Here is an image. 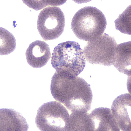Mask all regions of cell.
Segmentation results:
<instances>
[{
    "instance_id": "obj_15",
    "label": "cell",
    "mask_w": 131,
    "mask_h": 131,
    "mask_svg": "<svg viewBox=\"0 0 131 131\" xmlns=\"http://www.w3.org/2000/svg\"><path fill=\"white\" fill-rule=\"evenodd\" d=\"M23 1L27 6L36 10H41L47 6H59L63 4L66 1Z\"/></svg>"
},
{
    "instance_id": "obj_8",
    "label": "cell",
    "mask_w": 131,
    "mask_h": 131,
    "mask_svg": "<svg viewBox=\"0 0 131 131\" xmlns=\"http://www.w3.org/2000/svg\"><path fill=\"white\" fill-rule=\"evenodd\" d=\"M26 57L30 66L36 69L41 68L51 58L50 48L46 42L37 40L29 45L26 51Z\"/></svg>"
},
{
    "instance_id": "obj_5",
    "label": "cell",
    "mask_w": 131,
    "mask_h": 131,
    "mask_svg": "<svg viewBox=\"0 0 131 131\" xmlns=\"http://www.w3.org/2000/svg\"><path fill=\"white\" fill-rule=\"evenodd\" d=\"M117 45L114 38L104 33L97 39L88 41L83 51L89 63L109 67L113 65Z\"/></svg>"
},
{
    "instance_id": "obj_4",
    "label": "cell",
    "mask_w": 131,
    "mask_h": 131,
    "mask_svg": "<svg viewBox=\"0 0 131 131\" xmlns=\"http://www.w3.org/2000/svg\"><path fill=\"white\" fill-rule=\"evenodd\" d=\"M69 117L68 110L62 103L52 101L38 108L35 122L40 131H66Z\"/></svg>"
},
{
    "instance_id": "obj_1",
    "label": "cell",
    "mask_w": 131,
    "mask_h": 131,
    "mask_svg": "<svg viewBox=\"0 0 131 131\" xmlns=\"http://www.w3.org/2000/svg\"><path fill=\"white\" fill-rule=\"evenodd\" d=\"M52 95L71 113L88 112L93 94L91 85L84 79L68 73L55 72L50 85Z\"/></svg>"
},
{
    "instance_id": "obj_6",
    "label": "cell",
    "mask_w": 131,
    "mask_h": 131,
    "mask_svg": "<svg viewBox=\"0 0 131 131\" xmlns=\"http://www.w3.org/2000/svg\"><path fill=\"white\" fill-rule=\"evenodd\" d=\"M65 26V16L59 7H46L38 15L37 28L44 40L58 38L63 33Z\"/></svg>"
},
{
    "instance_id": "obj_13",
    "label": "cell",
    "mask_w": 131,
    "mask_h": 131,
    "mask_svg": "<svg viewBox=\"0 0 131 131\" xmlns=\"http://www.w3.org/2000/svg\"><path fill=\"white\" fill-rule=\"evenodd\" d=\"M16 41L10 32L3 27L0 28V53L1 55H6L15 51Z\"/></svg>"
},
{
    "instance_id": "obj_10",
    "label": "cell",
    "mask_w": 131,
    "mask_h": 131,
    "mask_svg": "<svg viewBox=\"0 0 131 131\" xmlns=\"http://www.w3.org/2000/svg\"><path fill=\"white\" fill-rule=\"evenodd\" d=\"M29 125L20 113L12 109L0 110V131H26Z\"/></svg>"
},
{
    "instance_id": "obj_9",
    "label": "cell",
    "mask_w": 131,
    "mask_h": 131,
    "mask_svg": "<svg viewBox=\"0 0 131 131\" xmlns=\"http://www.w3.org/2000/svg\"><path fill=\"white\" fill-rule=\"evenodd\" d=\"M89 116L92 122L93 131H121L111 110L109 108H96L89 114Z\"/></svg>"
},
{
    "instance_id": "obj_12",
    "label": "cell",
    "mask_w": 131,
    "mask_h": 131,
    "mask_svg": "<svg viewBox=\"0 0 131 131\" xmlns=\"http://www.w3.org/2000/svg\"><path fill=\"white\" fill-rule=\"evenodd\" d=\"M67 131H93L88 112L71 113Z\"/></svg>"
},
{
    "instance_id": "obj_2",
    "label": "cell",
    "mask_w": 131,
    "mask_h": 131,
    "mask_svg": "<svg viewBox=\"0 0 131 131\" xmlns=\"http://www.w3.org/2000/svg\"><path fill=\"white\" fill-rule=\"evenodd\" d=\"M107 21L100 10L92 6L84 7L74 16L71 29L80 40L90 41L97 39L105 33Z\"/></svg>"
},
{
    "instance_id": "obj_14",
    "label": "cell",
    "mask_w": 131,
    "mask_h": 131,
    "mask_svg": "<svg viewBox=\"0 0 131 131\" xmlns=\"http://www.w3.org/2000/svg\"><path fill=\"white\" fill-rule=\"evenodd\" d=\"M131 15L130 5L114 21L116 29L122 33L131 35Z\"/></svg>"
},
{
    "instance_id": "obj_7",
    "label": "cell",
    "mask_w": 131,
    "mask_h": 131,
    "mask_svg": "<svg viewBox=\"0 0 131 131\" xmlns=\"http://www.w3.org/2000/svg\"><path fill=\"white\" fill-rule=\"evenodd\" d=\"M111 111L120 130L131 131V95H121L113 102Z\"/></svg>"
},
{
    "instance_id": "obj_11",
    "label": "cell",
    "mask_w": 131,
    "mask_h": 131,
    "mask_svg": "<svg viewBox=\"0 0 131 131\" xmlns=\"http://www.w3.org/2000/svg\"><path fill=\"white\" fill-rule=\"evenodd\" d=\"M131 43L130 41L117 45L113 63L119 72L129 77L131 74Z\"/></svg>"
},
{
    "instance_id": "obj_3",
    "label": "cell",
    "mask_w": 131,
    "mask_h": 131,
    "mask_svg": "<svg viewBox=\"0 0 131 131\" xmlns=\"http://www.w3.org/2000/svg\"><path fill=\"white\" fill-rule=\"evenodd\" d=\"M51 63L56 72L77 77L84 70L86 59L79 43L69 41L60 43L54 48Z\"/></svg>"
}]
</instances>
